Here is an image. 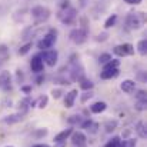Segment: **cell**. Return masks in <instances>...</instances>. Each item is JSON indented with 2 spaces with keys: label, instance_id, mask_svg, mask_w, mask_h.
Wrapping results in <instances>:
<instances>
[{
  "label": "cell",
  "instance_id": "836d02e7",
  "mask_svg": "<svg viewBox=\"0 0 147 147\" xmlns=\"http://www.w3.org/2000/svg\"><path fill=\"white\" fill-rule=\"evenodd\" d=\"M127 4H140L142 3V0H124Z\"/></svg>",
  "mask_w": 147,
  "mask_h": 147
},
{
  "label": "cell",
  "instance_id": "30bf717a",
  "mask_svg": "<svg viewBox=\"0 0 147 147\" xmlns=\"http://www.w3.org/2000/svg\"><path fill=\"white\" fill-rule=\"evenodd\" d=\"M86 140H87V137L82 133V131H73L71 133V143L74 144V146H84L86 144Z\"/></svg>",
  "mask_w": 147,
  "mask_h": 147
},
{
  "label": "cell",
  "instance_id": "d6986e66",
  "mask_svg": "<svg viewBox=\"0 0 147 147\" xmlns=\"http://www.w3.org/2000/svg\"><path fill=\"white\" fill-rule=\"evenodd\" d=\"M22 120V114H11V116H7L3 119V123H7V124H13V123H17Z\"/></svg>",
  "mask_w": 147,
  "mask_h": 147
},
{
  "label": "cell",
  "instance_id": "ac0fdd59",
  "mask_svg": "<svg viewBox=\"0 0 147 147\" xmlns=\"http://www.w3.org/2000/svg\"><path fill=\"white\" fill-rule=\"evenodd\" d=\"M93 82L92 80H89V79H80V87L83 89V90H86V92H90L92 89H93Z\"/></svg>",
  "mask_w": 147,
  "mask_h": 147
},
{
  "label": "cell",
  "instance_id": "8992f818",
  "mask_svg": "<svg viewBox=\"0 0 147 147\" xmlns=\"http://www.w3.org/2000/svg\"><path fill=\"white\" fill-rule=\"evenodd\" d=\"M113 53L119 57H126V56H131L134 53V47L133 45L130 43H123V45H119L113 49Z\"/></svg>",
  "mask_w": 147,
  "mask_h": 147
},
{
  "label": "cell",
  "instance_id": "ffe728a7",
  "mask_svg": "<svg viewBox=\"0 0 147 147\" xmlns=\"http://www.w3.org/2000/svg\"><path fill=\"white\" fill-rule=\"evenodd\" d=\"M137 51H139L142 56H146V53H147V40L146 39H143V40H140V42L137 43Z\"/></svg>",
  "mask_w": 147,
  "mask_h": 147
},
{
  "label": "cell",
  "instance_id": "484cf974",
  "mask_svg": "<svg viewBox=\"0 0 147 147\" xmlns=\"http://www.w3.org/2000/svg\"><path fill=\"white\" fill-rule=\"evenodd\" d=\"M47 101H49V97L47 96H40L39 100H37V107L39 109H45L47 106Z\"/></svg>",
  "mask_w": 147,
  "mask_h": 147
},
{
  "label": "cell",
  "instance_id": "7a4b0ae2",
  "mask_svg": "<svg viewBox=\"0 0 147 147\" xmlns=\"http://www.w3.org/2000/svg\"><path fill=\"white\" fill-rule=\"evenodd\" d=\"M32 16L36 20V23H43L50 17V10L43 6H36L32 9Z\"/></svg>",
  "mask_w": 147,
  "mask_h": 147
},
{
  "label": "cell",
  "instance_id": "5bb4252c",
  "mask_svg": "<svg viewBox=\"0 0 147 147\" xmlns=\"http://www.w3.org/2000/svg\"><path fill=\"white\" fill-rule=\"evenodd\" d=\"M71 133H73V129H71V127H69V129L60 131L59 134L54 136V143H63V142H66V140L71 136Z\"/></svg>",
  "mask_w": 147,
  "mask_h": 147
},
{
  "label": "cell",
  "instance_id": "f1b7e54d",
  "mask_svg": "<svg viewBox=\"0 0 147 147\" xmlns=\"http://www.w3.org/2000/svg\"><path fill=\"white\" fill-rule=\"evenodd\" d=\"M7 56H9V49H7V46L0 45V57H1V59H6Z\"/></svg>",
  "mask_w": 147,
  "mask_h": 147
},
{
  "label": "cell",
  "instance_id": "44dd1931",
  "mask_svg": "<svg viewBox=\"0 0 147 147\" xmlns=\"http://www.w3.org/2000/svg\"><path fill=\"white\" fill-rule=\"evenodd\" d=\"M116 20H117V14H111V16H109L107 20L104 22V27H106V29L113 27V26L116 24Z\"/></svg>",
  "mask_w": 147,
  "mask_h": 147
},
{
  "label": "cell",
  "instance_id": "603a6c76",
  "mask_svg": "<svg viewBox=\"0 0 147 147\" xmlns=\"http://www.w3.org/2000/svg\"><path fill=\"white\" fill-rule=\"evenodd\" d=\"M119 66H120V60H117V59H111L109 63L104 64V69H116V67H119Z\"/></svg>",
  "mask_w": 147,
  "mask_h": 147
},
{
  "label": "cell",
  "instance_id": "83f0119b",
  "mask_svg": "<svg viewBox=\"0 0 147 147\" xmlns=\"http://www.w3.org/2000/svg\"><path fill=\"white\" fill-rule=\"evenodd\" d=\"M30 49H32V43L29 42V43H26L24 46H22V47H20V50H19V54H20V56H24L26 53H29V50H30Z\"/></svg>",
  "mask_w": 147,
  "mask_h": 147
},
{
  "label": "cell",
  "instance_id": "1f68e13d",
  "mask_svg": "<svg viewBox=\"0 0 147 147\" xmlns=\"http://www.w3.org/2000/svg\"><path fill=\"white\" fill-rule=\"evenodd\" d=\"M51 94H53V97L54 98H59L60 96H61V90H60V89H53Z\"/></svg>",
  "mask_w": 147,
  "mask_h": 147
},
{
  "label": "cell",
  "instance_id": "2e32d148",
  "mask_svg": "<svg viewBox=\"0 0 147 147\" xmlns=\"http://www.w3.org/2000/svg\"><path fill=\"white\" fill-rule=\"evenodd\" d=\"M82 127L83 129H86L89 133H96L97 131V129H98V124L97 123H94V121H92V120H87V121H84L83 124H82Z\"/></svg>",
  "mask_w": 147,
  "mask_h": 147
},
{
  "label": "cell",
  "instance_id": "e0dca14e",
  "mask_svg": "<svg viewBox=\"0 0 147 147\" xmlns=\"http://www.w3.org/2000/svg\"><path fill=\"white\" fill-rule=\"evenodd\" d=\"M136 131L139 133V136L142 137V139H146L147 137V130H146V124L143 123V121H139L137 124H136Z\"/></svg>",
  "mask_w": 147,
  "mask_h": 147
},
{
  "label": "cell",
  "instance_id": "4316f807",
  "mask_svg": "<svg viewBox=\"0 0 147 147\" xmlns=\"http://www.w3.org/2000/svg\"><path fill=\"white\" fill-rule=\"evenodd\" d=\"M111 60V56L109 54V53H103V54H100V57H98V61L101 63V64H106V63H109Z\"/></svg>",
  "mask_w": 147,
  "mask_h": 147
},
{
  "label": "cell",
  "instance_id": "d4e9b609",
  "mask_svg": "<svg viewBox=\"0 0 147 147\" xmlns=\"http://www.w3.org/2000/svg\"><path fill=\"white\" fill-rule=\"evenodd\" d=\"M120 144H121V140H120V137H113L107 144H106V147H120Z\"/></svg>",
  "mask_w": 147,
  "mask_h": 147
},
{
  "label": "cell",
  "instance_id": "74e56055",
  "mask_svg": "<svg viewBox=\"0 0 147 147\" xmlns=\"http://www.w3.org/2000/svg\"><path fill=\"white\" fill-rule=\"evenodd\" d=\"M6 147H13V146H6Z\"/></svg>",
  "mask_w": 147,
  "mask_h": 147
},
{
  "label": "cell",
  "instance_id": "8fae6325",
  "mask_svg": "<svg viewBox=\"0 0 147 147\" xmlns=\"http://www.w3.org/2000/svg\"><path fill=\"white\" fill-rule=\"evenodd\" d=\"M119 74H120L119 67H116V69H103V71H101L100 77H101L103 80H110V79L117 77Z\"/></svg>",
  "mask_w": 147,
  "mask_h": 147
},
{
  "label": "cell",
  "instance_id": "3957f363",
  "mask_svg": "<svg viewBox=\"0 0 147 147\" xmlns=\"http://www.w3.org/2000/svg\"><path fill=\"white\" fill-rule=\"evenodd\" d=\"M76 17H77V10H76L74 7H66L63 11L59 13V19H60V22L64 23V24L73 23V22L76 20Z\"/></svg>",
  "mask_w": 147,
  "mask_h": 147
},
{
  "label": "cell",
  "instance_id": "f546056e",
  "mask_svg": "<svg viewBox=\"0 0 147 147\" xmlns=\"http://www.w3.org/2000/svg\"><path fill=\"white\" fill-rule=\"evenodd\" d=\"M147 106V100H137V103H136V109L137 110H144Z\"/></svg>",
  "mask_w": 147,
  "mask_h": 147
},
{
  "label": "cell",
  "instance_id": "6da1fadb",
  "mask_svg": "<svg viewBox=\"0 0 147 147\" xmlns=\"http://www.w3.org/2000/svg\"><path fill=\"white\" fill-rule=\"evenodd\" d=\"M146 22L144 13H131L127 16V26L130 29H140Z\"/></svg>",
  "mask_w": 147,
  "mask_h": 147
},
{
  "label": "cell",
  "instance_id": "f35d334b",
  "mask_svg": "<svg viewBox=\"0 0 147 147\" xmlns=\"http://www.w3.org/2000/svg\"><path fill=\"white\" fill-rule=\"evenodd\" d=\"M79 147H84V146H79Z\"/></svg>",
  "mask_w": 147,
  "mask_h": 147
},
{
  "label": "cell",
  "instance_id": "4fadbf2b",
  "mask_svg": "<svg viewBox=\"0 0 147 147\" xmlns=\"http://www.w3.org/2000/svg\"><path fill=\"white\" fill-rule=\"evenodd\" d=\"M120 89H121L124 93L130 94V93H133V92H134V89H136V83H134V80L126 79V80H123V82H121Z\"/></svg>",
  "mask_w": 147,
  "mask_h": 147
},
{
  "label": "cell",
  "instance_id": "7402d4cb",
  "mask_svg": "<svg viewBox=\"0 0 147 147\" xmlns=\"http://www.w3.org/2000/svg\"><path fill=\"white\" fill-rule=\"evenodd\" d=\"M116 127H117V121H116V120H107V121L104 123V129H106L107 133L113 131Z\"/></svg>",
  "mask_w": 147,
  "mask_h": 147
},
{
  "label": "cell",
  "instance_id": "ab89813d",
  "mask_svg": "<svg viewBox=\"0 0 147 147\" xmlns=\"http://www.w3.org/2000/svg\"><path fill=\"white\" fill-rule=\"evenodd\" d=\"M46 147H49V146H46Z\"/></svg>",
  "mask_w": 147,
  "mask_h": 147
},
{
  "label": "cell",
  "instance_id": "8d00e7d4",
  "mask_svg": "<svg viewBox=\"0 0 147 147\" xmlns=\"http://www.w3.org/2000/svg\"><path fill=\"white\" fill-rule=\"evenodd\" d=\"M33 147H46V144H36V146H33Z\"/></svg>",
  "mask_w": 147,
  "mask_h": 147
},
{
  "label": "cell",
  "instance_id": "5b68a950",
  "mask_svg": "<svg viewBox=\"0 0 147 147\" xmlns=\"http://www.w3.org/2000/svg\"><path fill=\"white\" fill-rule=\"evenodd\" d=\"M56 40H57V37H56V32H50V33H47L39 43H37V47L40 50H47L50 49V47H53V45L56 43Z\"/></svg>",
  "mask_w": 147,
  "mask_h": 147
},
{
  "label": "cell",
  "instance_id": "9a60e30c",
  "mask_svg": "<svg viewBox=\"0 0 147 147\" xmlns=\"http://www.w3.org/2000/svg\"><path fill=\"white\" fill-rule=\"evenodd\" d=\"M106 109H107V104H106L104 101H96L94 104H92V106H90V110H92V113H94V114H100V113H103Z\"/></svg>",
  "mask_w": 147,
  "mask_h": 147
},
{
  "label": "cell",
  "instance_id": "52a82bcc",
  "mask_svg": "<svg viewBox=\"0 0 147 147\" xmlns=\"http://www.w3.org/2000/svg\"><path fill=\"white\" fill-rule=\"evenodd\" d=\"M42 59H43V63H46L47 66L53 67L56 63H57V59H59V53L56 50H47L42 54Z\"/></svg>",
  "mask_w": 147,
  "mask_h": 147
},
{
  "label": "cell",
  "instance_id": "ba28073f",
  "mask_svg": "<svg viewBox=\"0 0 147 147\" xmlns=\"http://www.w3.org/2000/svg\"><path fill=\"white\" fill-rule=\"evenodd\" d=\"M30 67H32V71L34 73H42L45 70V63H43V59H42V54H37L32 59V63H30Z\"/></svg>",
  "mask_w": 147,
  "mask_h": 147
},
{
  "label": "cell",
  "instance_id": "9c48e42d",
  "mask_svg": "<svg viewBox=\"0 0 147 147\" xmlns=\"http://www.w3.org/2000/svg\"><path fill=\"white\" fill-rule=\"evenodd\" d=\"M11 86V76L9 71H1L0 73V89L1 90H9Z\"/></svg>",
  "mask_w": 147,
  "mask_h": 147
},
{
  "label": "cell",
  "instance_id": "277c9868",
  "mask_svg": "<svg viewBox=\"0 0 147 147\" xmlns=\"http://www.w3.org/2000/svg\"><path fill=\"white\" fill-rule=\"evenodd\" d=\"M87 36H89V33L84 29H73L70 32V34H69L70 40L73 43H76V45H83L87 40Z\"/></svg>",
  "mask_w": 147,
  "mask_h": 147
},
{
  "label": "cell",
  "instance_id": "7c38bea8",
  "mask_svg": "<svg viewBox=\"0 0 147 147\" xmlns=\"http://www.w3.org/2000/svg\"><path fill=\"white\" fill-rule=\"evenodd\" d=\"M77 94H79V92L74 89V90H70L67 94H66V97H64V107L66 109H70V107H73L74 106V100L77 98Z\"/></svg>",
  "mask_w": 147,
  "mask_h": 147
},
{
  "label": "cell",
  "instance_id": "d590c367",
  "mask_svg": "<svg viewBox=\"0 0 147 147\" xmlns=\"http://www.w3.org/2000/svg\"><path fill=\"white\" fill-rule=\"evenodd\" d=\"M56 147H66V143H56Z\"/></svg>",
  "mask_w": 147,
  "mask_h": 147
},
{
  "label": "cell",
  "instance_id": "e575fe53",
  "mask_svg": "<svg viewBox=\"0 0 147 147\" xmlns=\"http://www.w3.org/2000/svg\"><path fill=\"white\" fill-rule=\"evenodd\" d=\"M22 90H23L24 93H30V92H32V87H29V86H23Z\"/></svg>",
  "mask_w": 147,
  "mask_h": 147
},
{
  "label": "cell",
  "instance_id": "4dcf8cb0",
  "mask_svg": "<svg viewBox=\"0 0 147 147\" xmlns=\"http://www.w3.org/2000/svg\"><path fill=\"white\" fill-rule=\"evenodd\" d=\"M92 97H93V93H92V92H86V93L82 96V103H86L89 98H92Z\"/></svg>",
  "mask_w": 147,
  "mask_h": 147
},
{
  "label": "cell",
  "instance_id": "cb8c5ba5",
  "mask_svg": "<svg viewBox=\"0 0 147 147\" xmlns=\"http://www.w3.org/2000/svg\"><path fill=\"white\" fill-rule=\"evenodd\" d=\"M137 146V140L136 139H127L124 142H121L120 147H136Z\"/></svg>",
  "mask_w": 147,
  "mask_h": 147
},
{
  "label": "cell",
  "instance_id": "d6a6232c",
  "mask_svg": "<svg viewBox=\"0 0 147 147\" xmlns=\"http://www.w3.org/2000/svg\"><path fill=\"white\" fill-rule=\"evenodd\" d=\"M46 134H47V130H46V129H43V130H39V131L36 133V136H37V137H42V136H46Z\"/></svg>",
  "mask_w": 147,
  "mask_h": 147
}]
</instances>
